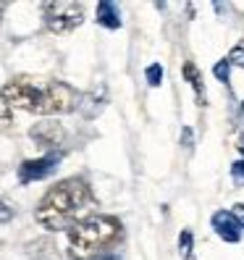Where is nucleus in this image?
Segmentation results:
<instances>
[{"instance_id": "11", "label": "nucleus", "mask_w": 244, "mask_h": 260, "mask_svg": "<svg viewBox=\"0 0 244 260\" xmlns=\"http://www.w3.org/2000/svg\"><path fill=\"white\" fill-rule=\"evenodd\" d=\"M145 79H147L150 87H160L163 84V66L160 63H150L145 69Z\"/></svg>"}, {"instance_id": "9", "label": "nucleus", "mask_w": 244, "mask_h": 260, "mask_svg": "<svg viewBox=\"0 0 244 260\" xmlns=\"http://www.w3.org/2000/svg\"><path fill=\"white\" fill-rule=\"evenodd\" d=\"M181 74H184V79H187V82H189V87L194 89L197 100L205 103V84H202V74H200V69H197V66L192 63V60H187L184 69H181Z\"/></svg>"}, {"instance_id": "6", "label": "nucleus", "mask_w": 244, "mask_h": 260, "mask_svg": "<svg viewBox=\"0 0 244 260\" xmlns=\"http://www.w3.org/2000/svg\"><path fill=\"white\" fill-rule=\"evenodd\" d=\"M29 137L45 150H55L58 145H63L66 140V132L63 126L58 124V121H40V124L32 126V132H29Z\"/></svg>"}, {"instance_id": "8", "label": "nucleus", "mask_w": 244, "mask_h": 260, "mask_svg": "<svg viewBox=\"0 0 244 260\" xmlns=\"http://www.w3.org/2000/svg\"><path fill=\"white\" fill-rule=\"evenodd\" d=\"M97 24L105 26V29H121V11L116 3H111V0H100L97 3Z\"/></svg>"}, {"instance_id": "15", "label": "nucleus", "mask_w": 244, "mask_h": 260, "mask_svg": "<svg viewBox=\"0 0 244 260\" xmlns=\"http://www.w3.org/2000/svg\"><path fill=\"white\" fill-rule=\"evenodd\" d=\"M11 121H13V116H11L8 103L0 98V129H8V126H11Z\"/></svg>"}, {"instance_id": "20", "label": "nucleus", "mask_w": 244, "mask_h": 260, "mask_svg": "<svg viewBox=\"0 0 244 260\" xmlns=\"http://www.w3.org/2000/svg\"><path fill=\"white\" fill-rule=\"evenodd\" d=\"M97 260H113V257H97Z\"/></svg>"}, {"instance_id": "13", "label": "nucleus", "mask_w": 244, "mask_h": 260, "mask_svg": "<svg viewBox=\"0 0 244 260\" xmlns=\"http://www.w3.org/2000/svg\"><path fill=\"white\" fill-rule=\"evenodd\" d=\"M213 74H216L218 82H228V76H231V66H228V60H218L216 66H213Z\"/></svg>"}, {"instance_id": "3", "label": "nucleus", "mask_w": 244, "mask_h": 260, "mask_svg": "<svg viewBox=\"0 0 244 260\" xmlns=\"http://www.w3.org/2000/svg\"><path fill=\"white\" fill-rule=\"evenodd\" d=\"M66 244L68 255L76 260H97L105 250H111L113 244L124 237V226L116 216H105V213H92L76 221L71 229H66Z\"/></svg>"}, {"instance_id": "16", "label": "nucleus", "mask_w": 244, "mask_h": 260, "mask_svg": "<svg viewBox=\"0 0 244 260\" xmlns=\"http://www.w3.org/2000/svg\"><path fill=\"white\" fill-rule=\"evenodd\" d=\"M231 216L236 218V223L241 226V232H244V203H236L234 210H231Z\"/></svg>"}, {"instance_id": "19", "label": "nucleus", "mask_w": 244, "mask_h": 260, "mask_svg": "<svg viewBox=\"0 0 244 260\" xmlns=\"http://www.w3.org/2000/svg\"><path fill=\"white\" fill-rule=\"evenodd\" d=\"M181 134H184V147H187V150H192V129H184Z\"/></svg>"}, {"instance_id": "7", "label": "nucleus", "mask_w": 244, "mask_h": 260, "mask_svg": "<svg viewBox=\"0 0 244 260\" xmlns=\"http://www.w3.org/2000/svg\"><path fill=\"white\" fill-rule=\"evenodd\" d=\"M210 226H213V232H216L223 242H228V244H236L241 239V226L231 216V210H216L210 216Z\"/></svg>"}, {"instance_id": "12", "label": "nucleus", "mask_w": 244, "mask_h": 260, "mask_svg": "<svg viewBox=\"0 0 244 260\" xmlns=\"http://www.w3.org/2000/svg\"><path fill=\"white\" fill-rule=\"evenodd\" d=\"M226 60H228V66H239V69H244V40H241V42H236L234 48L228 50Z\"/></svg>"}, {"instance_id": "10", "label": "nucleus", "mask_w": 244, "mask_h": 260, "mask_svg": "<svg viewBox=\"0 0 244 260\" xmlns=\"http://www.w3.org/2000/svg\"><path fill=\"white\" fill-rule=\"evenodd\" d=\"M179 252L184 260H192V255H194V237H192L189 229H184V232L179 234Z\"/></svg>"}, {"instance_id": "21", "label": "nucleus", "mask_w": 244, "mask_h": 260, "mask_svg": "<svg viewBox=\"0 0 244 260\" xmlns=\"http://www.w3.org/2000/svg\"><path fill=\"white\" fill-rule=\"evenodd\" d=\"M241 116H244V103H241Z\"/></svg>"}, {"instance_id": "14", "label": "nucleus", "mask_w": 244, "mask_h": 260, "mask_svg": "<svg viewBox=\"0 0 244 260\" xmlns=\"http://www.w3.org/2000/svg\"><path fill=\"white\" fill-rule=\"evenodd\" d=\"M231 181L236 187H244V160L231 163Z\"/></svg>"}, {"instance_id": "1", "label": "nucleus", "mask_w": 244, "mask_h": 260, "mask_svg": "<svg viewBox=\"0 0 244 260\" xmlns=\"http://www.w3.org/2000/svg\"><path fill=\"white\" fill-rule=\"evenodd\" d=\"M0 98L8 103V108L37 116L71 113L79 105V92L71 84L60 79H42V76H16L6 82Z\"/></svg>"}, {"instance_id": "4", "label": "nucleus", "mask_w": 244, "mask_h": 260, "mask_svg": "<svg viewBox=\"0 0 244 260\" xmlns=\"http://www.w3.org/2000/svg\"><path fill=\"white\" fill-rule=\"evenodd\" d=\"M42 21L53 35H66L84 21V6L74 0H55L42 3Z\"/></svg>"}, {"instance_id": "18", "label": "nucleus", "mask_w": 244, "mask_h": 260, "mask_svg": "<svg viewBox=\"0 0 244 260\" xmlns=\"http://www.w3.org/2000/svg\"><path fill=\"white\" fill-rule=\"evenodd\" d=\"M236 150L244 155V126H241V129H239V134H236Z\"/></svg>"}, {"instance_id": "17", "label": "nucleus", "mask_w": 244, "mask_h": 260, "mask_svg": "<svg viewBox=\"0 0 244 260\" xmlns=\"http://www.w3.org/2000/svg\"><path fill=\"white\" fill-rule=\"evenodd\" d=\"M13 218V210L6 205V203H0V223H6V221H11Z\"/></svg>"}, {"instance_id": "5", "label": "nucleus", "mask_w": 244, "mask_h": 260, "mask_svg": "<svg viewBox=\"0 0 244 260\" xmlns=\"http://www.w3.org/2000/svg\"><path fill=\"white\" fill-rule=\"evenodd\" d=\"M60 163V155L58 152H48L42 158H34V160H24L19 166V181L21 184H32V181H40V179H48Z\"/></svg>"}, {"instance_id": "2", "label": "nucleus", "mask_w": 244, "mask_h": 260, "mask_svg": "<svg viewBox=\"0 0 244 260\" xmlns=\"http://www.w3.org/2000/svg\"><path fill=\"white\" fill-rule=\"evenodd\" d=\"M92 203L95 194L84 179H63L42 194L34 218L48 232H63V229H71L76 221H82Z\"/></svg>"}]
</instances>
